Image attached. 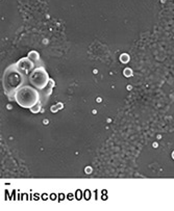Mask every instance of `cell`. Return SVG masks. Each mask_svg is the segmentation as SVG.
<instances>
[{
    "instance_id": "obj_1",
    "label": "cell",
    "mask_w": 174,
    "mask_h": 211,
    "mask_svg": "<svg viewBox=\"0 0 174 211\" xmlns=\"http://www.w3.org/2000/svg\"><path fill=\"white\" fill-rule=\"evenodd\" d=\"M28 75H25L17 68V65H11L7 67L2 77V85L4 93L9 99L15 98V94L20 87L27 84Z\"/></svg>"
},
{
    "instance_id": "obj_2",
    "label": "cell",
    "mask_w": 174,
    "mask_h": 211,
    "mask_svg": "<svg viewBox=\"0 0 174 211\" xmlns=\"http://www.w3.org/2000/svg\"><path fill=\"white\" fill-rule=\"evenodd\" d=\"M14 100L17 102L19 106L23 108H33V106L40 103L41 94L40 91L37 89L35 86L25 84L18 89L15 94Z\"/></svg>"
},
{
    "instance_id": "obj_3",
    "label": "cell",
    "mask_w": 174,
    "mask_h": 211,
    "mask_svg": "<svg viewBox=\"0 0 174 211\" xmlns=\"http://www.w3.org/2000/svg\"><path fill=\"white\" fill-rule=\"evenodd\" d=\"M28 80H29L28 81L29 83L33 86H35L37 89H39V91L44 89L49 84V82H50L49 75L47 71L45 70V68H44V65L37 67L28 75Z\"/></svg>"
},
{
    "instance_id": "obj_4",
    "label": "cell",
    "mask_w": 174,
    "mask_h": 211,
    "mask_svg": "<svg viewBox=\"0 0 174 211\" xmlns=\"http://www.w3.org/2000/svg\"><path fill=\"white\" fill-rule=\"evenodd\" d=\"M16 65H17V68H18L22 73H24L25 75H29L37 67H38L36 62H33L28 56L19 59V62H17Z\"/></svg>"
},
{
    "instance_id": "obj_5",
    "label": "cell",
    "mask_w": 174,
    "mask_h": 211,
    "mask_svg": "<svg viewBox=\"0 0 174 211\" xmlns=\"http://www.w3.org/2000/svg\"><path fill=\"white\" fill-rule=\"evenodd\" d=\"M27 56L30 58L33 62H35L38 67H40V65H43L42 62H41V59H40V55H39V53L37 52V51H30V52L28 53Z\"/></svg>"
},
{
    "instance_id": "obj_6",
    "label": "cell",
    "mask_w": 174,
    "mask_h": 211,
    "mask_svg": "<svg viewBox=\"0 0 174 211\" xmlns=\"http://www.w3.org/2000/svg\"><path fill=\"white\" fill-rule=\"evenodd\" d=\"M120 60H121V62H123V64H126V62H129V56L127 54H122L121 56H120Z\"/></svg>"
},
{
    "instance_id": "obj_7",
    "label": "cell",
    "mask_w": 174,
    "mask_h": 211,
    "mask_svg": "<svg viewBox=\"0 0 174 211\" xmlns=\"http://www.w3.org/2000/svg\"><path fill=\"white\" fill-rule=\"evenodd\" d=\"M41 106H42V104H41V102H40V103H38V104H37V105L33 106V108H30V110L33 111V113L39 112V111H40V109H41Z\"/></svg>"
},
{
    "instance_id": "obj_8",
    "label": "cell",
    "mask_w": 174,
    "mask_h": 211,
    "mask_svg": "<svg viewBox=\"0 0 174 211\" xmlns=\"http://www.w3.org/2000/svg\"><path fill=\"white\" fill-rule=\"evenodd\" d=\"M131 74H132V72H131L130 69H125V70H124V75H125L126 77H130Z\"/></svg>"
},
{
    "instance_id": "obj_9",
    "label": "cell",
    "mask_w": 174,
    "mask_h": 211,
    "mask_svg": "<svg viewBox=\"0 0 174 211\" xmlns=\"http://www.w3.org/2000/svg\"><path fill=\"white\" fill-rule=\"evenodd\" d=\"M172 156H173V158H174V152H173V154H172Z\"/></svg>"
}]
</instances>
